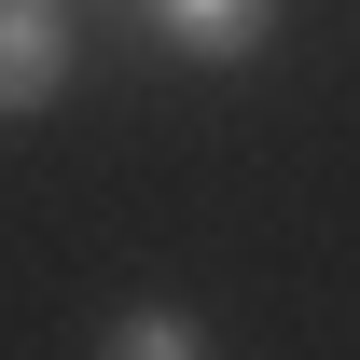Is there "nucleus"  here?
Returning <instances> with one entry per match:
<instances>
[{"label":"nucleus","instance_id":"nucleus-2","mask_svg":"<svg viewBox=\"0 0 360 360\" xmlns=\"http://www.w3.org/2000/svg\"><path fill=\"white\" fill-rule=\"evenodd\" d=\"M153 28H167L180 56H250L277 28V0H153Z\"/></svg>","mask_w":360,"mask_h":360},{"label":"nucleus","instance_id":"nucleus-3","mask_svg":"<svg viewBox=\"0 0 360 360\" xmlns=\"http://www.w3.org/2000/svg\"><path fill=\"white\" fill-rule=\"evenodd\" d=\"M97 360H208V333H194L180 305H125L111 333H97Z\"/></svg>","mask_w":360,"mask_h":360},{"label":"nucleus","instance_id":"nucleus-1","mask_svg":"<svg viewBox=\"0 0 360 360\" xmlns=\"http://www.w3.org/2000/svg\"><path fill=\"white\" fill-rule=\"evenodd\" d=\"M70 97V14L56 0H0V125H28Z\"/></svg>","mask_w":360,"mask_h":360}]
</instances>
